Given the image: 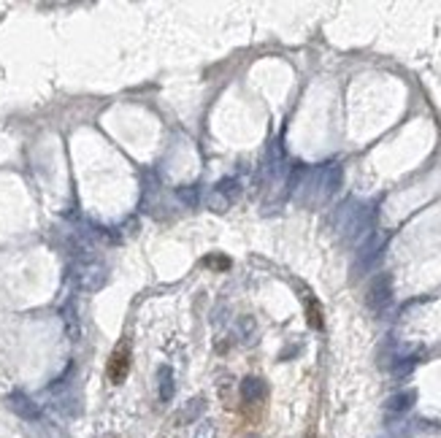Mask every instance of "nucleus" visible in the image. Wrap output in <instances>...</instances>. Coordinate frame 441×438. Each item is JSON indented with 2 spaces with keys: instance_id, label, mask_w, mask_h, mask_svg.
<instances>
[{
  "instance_id": "f8f14e48",
  "label": "nucleus",
  "mask_w": 441,
  "mask_h": 438,
  "mask_svg": "<svg viewBox=\"0 0 441 438\" xmlns=\"http://www.w3.org/2000/svg\"><path fill=\"white\" fill-rule=\"evenodd\" d=\"M17 411H19V414H25V417H33V414H36V411H33V406H30L28 401H17Z\"/></svg>"
},
{
  "instance_id": "7ed1b4c3",
  "label": "nucleus",
  "mask_w": 441,
  "mask_h": 438,
  "mask_svg": "<svg viewBox=\"0 0 441 438\" xmlns=\"http://www.w3.org/2000/svg\"><path fill=\"white\" fill-rule=\"evenodd\" d=\"M203 411H206V398H203V395H195L192 401H187L182 406V411L176 414V422H179V425H192L195 419L203 417Z\"/></svg>"
},
{
  "instance_id": "1a4fd4ad",
  "label": "nucleus",
  "mask_w": 441,
  "mask_h": 438,
  "mask_svg": "<svg viewBox=\"0 0 441 438\" xmlns=\"http://www.w3.org/2000/svg\"><path fill=\"white\" fill-rule=\"evenodd\" d=\"M179 198H182L187 206H198V187H187V189H179Z\"/></svg>"
},
{
  "instance_id": "39448f33",
  "label": "nucleus",
  "mask_w": 441,
  "mask_h": 438,
  "mask_svg": "<svg viewBox=\"0 0 441 438\" xmlns=\"http://www.w3.org/2000/svg\"><path fill=\"white\" fill-rule=\"evenodd\" d=\"M157 382H160V401L168 403L174 398V393H176V382H174V371L168 368V365H163L160 371H157Z\"/></svg>"
},
{
  "instance_id": "0eeeda50",
  "label": "nucleus",
  "mask_w": 441,
  "mask_h": 438,
  "mask_svg": "<svg viewBox=\"0 0 441 438\" xmlns=\"http://www.w3.org/2000/svg\"><path fill=\"white\" fill-rule=\"evenodd\" d=\"M411 403H414V393L409 390V393H401V395L390 398L387 408H390V411H409V408H411Z\"/></svg>"
},
{
  "instance_id": "20e7f679",
  "label": "nucleus",
  "mask_w": 441,
  "mask_h": 438,
  "mask_svg": "<svg viewBox=\"0 0 441 438\" xmlns=\"http://www.w3.org/2000/svg\"><path fill=\"white\" fill-rule=\"evenodd\" d=\"M265 393H268V387H265V382L260 376H247L241 382V398H244V403H260L265 398Z\"/></svg>"
},
{
  "instance_id": "423d86ee",
  "label": "nucleus",
  "mask_w": 441,
  "mask_h": 438,
  "mask_svg": "<svg viewBox=\"0 0 441 438\" xmlns=\"http://www.w3.org/2000/svg\"><path fill=\"white\" fill-rule=\"evenodd\" d=\"M387 298H390V282H387V279H384V282L379 279V282H376V284L371 287V298H368V300H371V306H376L379 300L384 303Z\"/></svg>"
},
{
  "instance_id": "6e6552de",
  "label": "nucleus",
  "mask_w": 441,
  "mask_h": 438,
  "mask_svg": "<svg viewBox=\"0 0 441 438\" xmlns=\"http://www.w3.org/2000/svg\"><path fill=\"white\" fill-rule=\"evenodd\" d=\"M192 438H217V425L209 419V422H201L198 428H195V433Z\"/></svg>"
},
{
  "instance_id": "f03ea898",
  "label": "nucleus",
  "mask_w": 441,
  "mask_h": 438,
  "mask_svg": "<svg viewBox=\"0 0 441 438\" xmlns=\"http://www.w3.org/2000/svg\"><path fill=\"white\" fill-rule=\"evenodd\" d=\"M238 192H241V187H238L236 179H222V182L214 187L212 198H209V206H212L214 211H225V209L238 198Z\"/></svg>"
},
{
  "instance_id": "f257e3e1",
  "label": "nucleus",
  "mask_w": 441,
  "mask_h": 438,
  "mask_svg": "<svg viewBox=\"0 0 441 438\" xmlns=\"http://www.w3.org/2000/svg\"><path fill=\"white\" fill-rule=\"evenodd\" d=\"M106 373H109L111 384H122L127 379V373H130V341H119L114 346Z\"/></svg>"
},
{
  "instance_id": "9d476101",
  "label": "nucleus",
  "mask_w": 441,
  "mask_h": 438,
  "mask_svg": "<svg viewBox=\"0 0 441 438\" xmlns=\"http://www.w3.org/2000/svg\"><path fill=\"white\" fill-rule=\"evenodd\" d=\"M309 325L311 328H322V317H320V306H314L311 300H309Z\"/></svg>"
},
{
  "instance_id": "ddd939ff",
  "label": "nucleus",
  "mask_w": 441,
  "mask_h": 438,
  "mask_svg": "<svg viewBox=\"0 0 441 438\" xmlns=\"http://www.w3.org/2000/svg\"><path fill=\"white\" fill-rule=\"evenodd\" d=\"M247 438H260V436H247Z\"/></svg>"
},
{
  "instance_id": "9b49d317",
  "label": "nucleus",
  "mask_w": 441,
  "mask_h": 438,
  "mask_svg": "<svg viewBox=\"0 0 441 438\" xmlns=\"http://www.w3.org/2000/svg\"><path fill=\"white\" fill-rule=\"evenodd\" d=\"M203 262L212 268H230V260H225V257H206Z\"/></svg>"
}]
</instances>
